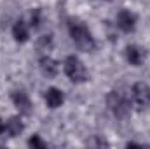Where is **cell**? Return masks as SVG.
<instances>
[{
	"label": "cell",
	"mask_w": 150,
	"mask_h": 149,
	"mask_svg": "<svg viewBox=\"0 0 150 149\" xmlns=\"http://www.w3.org/2000/svg\"><path fill=\"white\" fill-rule=\"evenodd\" d=\"M51 44H52L51 35H44V37H40V47H51Z\"/></svg>",
	"instance_id": "obj_14"
},
{
	"label": "cell",
	"mask_w": 150,
	"mask_h": 149,
	"mask_svg": "<svg viewBox=\"0 0 150 149\" xmlns=\"http://www.w3.org/2000/svg\"><path fill=\"white\" fill-rule=\"evenodd\" d=\"M68 30H70V37L74 40V44L80 51H93L96 47L94 39H93L89 28L84 23H80V21H70Z\"/></svg>",
	"instance_id": "obj_1"
},
{
	"label": "cell",
	"mask_w": 150,
	"mask_h": 149,
	"mask_svg": "<svg viewBox=\"0 0 150 149\" xmlns=\"http://www.w3.org/2000/svg\"><path fill=\"white\" fill-rule=\"evenodd\" d=\"M44 98H45V104H47L51 109H58V107H61L63 102H65V95H63V91L58 90V88H49V90L45 91Z\"/></svg>",
	"instance_id": "obj_7"
},
{
	"label": "cell",
	"mask_w": 150,
	"mask_h": 149,
	"mask_svg": "<svg viewBox=\"0 0 150 149\" xmlns=\"http://www.w3.org/2000/svg\"><path fill=\"white\" fill-rule=\"evenodd\" d=\"M11 98H12L16 109L19 111V114H30V112H32V102H30V97H28L25 91H21V90L12 91Z\"/></svg>",
	"instance_id": "obj_6"
},
{
	"label": "cell",
	"mask_w": 150,
	"mask_h": 149,
	"mask_svg": "<svg viewBox=\"0 0 150 149\" xmlns=\"http://www.w3.org/2000/svg\"><path fill=\"white\" fill-rule=\"evenodd\" d=\"M117 27L122 30V32H133L134 27H136V16L127 11V9H122L119 14H117Z\"/></svg>",
	"instance_id": "obj_5"
},
{
	"label": "cell",
	"mask_w": 150,
	"mask_h": 149,
	"mask_svg": "<svg viewBox=\"0 0 150 149\" xmlns=\"http://www.w3.org/2000/svg\"><path fill=\"white\" fill-rule=\"evenodd\" d=\"M28 146H30V148H33V149H44V148H45V142H44L38 135H33V137L28 140Z\"/></svg>",
	"instance_id": "obj_12"
},
{
	"label": "cell",
	"mask_w": 150,
	"mask_h": 149,
	"mask_svg": "<svg viewBox=\"0 0 150 149\" xmlns=\"http://www.w3.org/2000/svg\"><path fill=\"white\" fill-rule=\"evenodd\" d=\"M126 58H127V62H129L131 65L140 67V65L143 63V60H145V51H143L142 47H138V46H127V49H126Z\"/></svg>",
	"instance_id": "obj_9"
},
{
	"label": "cell",
	"mask_w": 150,
	"mask_h": 149,
	"mask_svg": "<svg viewBox=\"0 0 150 149\" xmlns=\"http://www.w3.org/2000/svg\"><path fill=\"white\" fill-rule=\"evenodd\" d=\"M23 130H25V125H23V121H21L19 116H12L5 123V132L9 133V137H18V135L23 133Z\"/></svg>",
	"instance_id": "obj_10"
},
{
	"label": "cell",
	"mask_w": 150,
	"mask_h": 149,
	"mask_svg": "<svg viewBox=\"0 0 150 149\" xmlns=\"http://www.w3.org/2000/svg\"><path fill=\"white\" fill-rule=\"evenodd\" d=\"M12 37L16 42H26L28 40V25L23 19H18L12 27Z\"/></svg>",
	"instance_id": "obj_11"
},
{
	"label": "cell",
	"mask_w": 150,
	"mask_h": 149,
	"mask_svg": "<svg viewBox=\"0 0 150 149\" xmlns=\"http://www.w3.org/2000/svg\"><path fill=\"white\" fill-rule=\"evenodd\" d=\"M32 27L33 28H38L40 27V11L35 9L33 12H32Z\"/></svg>",
	"instance_id": "obj_13"
},
{
	"label": "cell",
	"mask_w": 150,
	"mask_h": 149,
	"mask_svg": "<svg viewBox=\"0 0 150 149\" xmlns=\"http://www.w3.org/2000/svg\"><path fill=\"white\" fill-rule=\"evenodd\" d=\"M38 65H40V72L45 75V77H56L58 72H59L58 62L52 60L51 56H42L40 62H38Z\"/></svg>",
	"instance_id": "obj_8"
},
{
	"label": "cell",
	"mask_w": 150,
	"mask_h": 149,
	"mask_svg": "<svg viewBox=\"0 0 150 149\" xmlns=\"http://www.w3.org/2000/svg\"><path fill=\"white\" fill-rule=\"evenodd\" d=\"M131 97H133V102L138 107H142V109L149 107L150 105V86L147 82H136L133 86V90H131Z\"/></svg>",
	"instance_id": "obj_4"
},
{
	"label": "cell",
	"mask_w": 150,
	"mask_h": 149,
	"mask_svg": "<svg viewBox=\"0 0 150 149\" xmlns=\"http://www.w3.org/2000/svg\"><path fill=\"white\" fill-rule=\"evenodd\" d=\"M107 105L115 117H126L131 112V98L122 91H110L107 95Z\"/></svg>",
	"instance_id": "obj_2"
},
{
	"label": "cell",
	"mask_w": 150,
	"mask_h": 149,
	"mask_svg": "<svg viewBox=\"0 0 150 149\" xmlns=\"http://www.w3.org/2000/svg\"><path fill=\"white\" fill-rule=\"evenodd\" d=\"M4 132H5V125H4V121L0 119V135H2Z\"/></svg>",
	"instance_id": "obj_15"
},
{
	"label": "cell",
	"mask_w": 150,
	"mask_h": 149,
	"mask_svg": "<svg viewBox=\"0 0 150 149\" xmlns=\"http://www.w3.org/2000/svg\"><path fill=\"white\" fill-rule=\"evenodd\" d=\"M63 70L65 74L68 75L70 81L74 82H86L87 81V70H86V65L77 58V56H67L65 63H63Z\"/></svg>",
	"instance_id": "obj_3"
}]
</instances>
